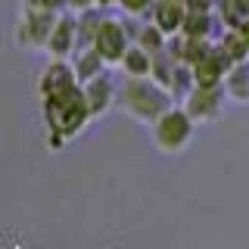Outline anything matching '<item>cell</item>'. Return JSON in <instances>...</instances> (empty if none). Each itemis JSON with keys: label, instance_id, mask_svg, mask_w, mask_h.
I'll return each instance as SVG.
<instances>
[{"label": "cell", "instance_id": "1", "mask_svg": "<svg viewBox=\"0 0 249 249\" xmlns=\"http://www.w3.org/2000/svg\"><path fill=\"white\" fill-rule=\"evenodd\" d=\"M44 119H47V131H50V146L56 150L66 140H72L75 134H81L84 124L90 122V109L84 100L81 84L56 93V97L44 100Z\"/></svg>", "mask_w": 249, "mask_h": 249}, {"label": "cell", "instance_id": "2", "mask_svg": "<svg viewBox=\"0 0 249 249\" xmlns=\"http://www.w3.org/2000/svg\"><path fill=\"white\" fill-rule=\"evenodd\" d=\"M115 103H119L131 119L153 124L165 109L175 106V97H171L168 88H162L153 78H124L119 88H115Z\"/></svg>", "mask_w": 249, "mask_h": 249}, {"label": "cell", "instance_id": "3", "mask_svg": "<svg viewBox=\"0 0 249 249\" xmlns=\"http://www.w3.org/2000/svg\"><path fill=\"white\" fill-rule=\"evenodd\" d=\"M150 137L156 143V150L162 153H181L193 137V119L187 115V109L171 106L150 124Z\"/></svg>", "mask_w": 249, "mask_h": 249}, {"label": "cell", "instance_id": "4", "mask_svg": "<svg viewBox=\"0 0 249 249\" xmlns=\"http://www.w3.org/2000/svg\"><path fill=\"white\" fill-rule=\"evenodd\" d=\"M59 13H62V10H59ZM53 22H56V10L25 3L22 19H19V25H16V41H19L22 47H41V50H44L47 37H50Z\"/></svg>", "mask_w": 249, "mask_h": 249}, {"label": "cell", "instance_id": "5", "mask_svg": "<svg viewBox=\"0 0 249 249\" xmlns=\"http://www.w3.org/2000/svg\"><path fill=\"white\" fill-rule=\"evenodd\" d=\"M93 50L103 56L106 66H119L122 56H124V50L131 47V31L128 25H124L122 19H112V16H106L103 22H100V28H97V37H93Z\"/></svg>", "mask_w": 249, "mask_h": 249}, {"label": "cell", "instance_id": "6", "mask_svg": "<svg viewBox=\"0 0 249 249\" xmlns=\"http://www.w3.org/2000/svg\"><path fill=\"white\" fill-rule=\"evenodd\" d=\"M44 50L50 53V59H69L78 50V19L72 10L56 13V22L50 28V37H47Z\"/></svg>", "mask_w": 249, "mask_h": 249}, {"label": "cell", "instance_id": "7", "mask_svg": "<svg viewBox=\"0 0 249 249\" xmlns=\"http://www.w3.org/2000/svg\"><path fill=\"white\" fill-rule=\"evenodd\" d=\"M221 103H224V90L221 84L215 88H202V84H193V90L184 97V109L193 122L196 119H218L221 112Z\"/></svg>", "mask_w": 249, "mask_h": 249}, {"label": "cell", "instance_id": "8", "mask_svg": "<svg viewBox=\"0 0 249 249\" xmlns=\"http://www.w3.org/2000/svg\"><path fill=\"white\" fill-rule=\"evenodd\" d=\"M75 84H78V78H75V69H72V62H69V59H50V62L44 66L41 78H37V90H41V100L56 97V93L69 90V88H75Z\"/></svg>", "mask_w": 249, "mask_h": 249}, {"label": "cell", "instance_id": "9", "mask_svg": "<svg viewBox=\"0 0 249 249\" xmlns=\"http://www.w3.org/2000/svg\"><path fill=\"white\" fill-rule=\"evenodd\" d=\"M184 16H187L184 0H156V3L150 6V22H153V25L159 28L165 37L181 35Z\"/></svg>", "mask_w": 249, "mask_h": 249}, {"label": "cell", "instance_id": "10", "mask_svg": "<svg viewBox=\"0 0 249 249\" xmlns=\"http://www.w3.org/2000/svg\"><path fill=\"white\" fill-rule=\"evenodd\" d=\"M115 88H119V84H112V78H109L106 72L81 84L84 100H88V109H90V119H100V115L115 103Z\"/></svg>", "mask_w": 249, "mask_h": 249}, {"label": "cell", "instance_id": "11", "mask_svg": "<svg viewBox=\"0 0 249 249\" xmlns=\"http://www.w3.org/2000/svg\"><path fill=\"white\" fill-rule=\"evenodd\" d=\"M72 69H75L78 84H84V81H90V78L103 75L106 72V62H103V56H100L93 47H81V50L72 53Z\"/></svg>", "mask_w": 249, "mask_h": 249}, {"label": "cell", "instance_id": "12", "mask_svg": "<svg viewBox=\"0 0 249 249\" xmlns=\"http://www.w3.org/2000/svg\"><path fill=\"white\" fill-rule=\"evenodd\" d=\"M122 72L124 78H150L153 72V53H146L143 47H137V44H131L128 50H124V56H122Z\"/></svg>", "mask_w": 249, "mask_h": 249}, {"label": "cell", "instance_id": "13", "mask_svg": "<svg viewBox=\"0 0 249 249\" xmlns=\"http://www.w3.org/2000/svg\"><path fill=\"white\" fill-rule=\"evenodd\" d=\"M209 13H193V10H187L184 16V25H181V35L184 37H196V41H206V35H209Z\"/></svg>", "mask_w": 249, "mask_h": 249}, {"label": "cell", "instance_id": "14", "mask_svg": "<svg viewBox=\"0 0 249 249\" xmlns=\"http://www.w3.org/2000/svg\"><path fill=\"white\" fill-rule=\"evenodd\" d=\"M134 44H137V47H143L146 53H159V50H165V44H168V41H165V35H162V31L156 28L153 22H146V25L137 31Z\"/></svg>", "mask_w": 249, "mask_h": 249}, {"label": "cell", "instance_id": "15", "mask_svg": "<svg viewBox=\"0 0 249 249\" xmlns=\"http://www.w3.org/2000/svg\"><path fill=\"white\" fill-rule=\"evenodd\" d=\"M221 16L231 28H240L249 19V0H221Z\"/></svg>", "mask_w": 249, "mask_h": 249}, {"label": "cell", "instance_id": "16", "mask_svg": "<svg viewBox=\"0 0 249 249\" xmlns=\"http://www.w3.org/2000/svg\"><path fill=\"white\" fill-rule=\"evenodd\" d=\"M228 93L237 100H249V72H240V69H233L228 75Z\"/></svg>", "mask_w": 249, "mask_h": 249}, {"label": "cell", "instance_id": "17", "mask_svg": "<svg viewBox=\"0 0 249 249\" xmlns=\"http://www.w3.org/2000/svg\"><path fill=\"white\" fill-rule=\"evenodd\" d=\"M153 3H156V0H115V6H119L122 13H128V16H143V13H150Z\"/></svg>", "mask_w": 249, "mask_h": 249}, {"label": "cell", "instance_id": "18", "mask_svg": "<svg viewBox=\"0 0 249 249\" xmlns=\"http://www.w3.org/2000/svg\"><path fill=\"white\" fill-rule=\"evenodd\" d=\"M184 6H187V10H193V13H209L212 0H184Z\"/></svg>", "mask_w": 249, "mask_h": 249}, {"label": "cell", "instance_id": "19", "mask_svg": "<svg viewBox=\"0 0 249 249\" xmlns=\"http://www.w3.org/2000/svg\"><path fill=\"white\" fill-rule=\"evenodd\" d=\"M97 6H115V0H97Z\"/></svg>", "mask_w": 249, "mask_h": 249}, {"label": "cell", "instance_id": "20", "mask_svg": "<svg viewBox=\"0 0 249 249\" xmlns=\"http://www.w3.org/2000/svg\"><path fill=\"white\" fill-rule=\"evenodd\" d=\"M25 3H37V0H25Z\"/></svg>", "mask_w": 249, "mask_h": 249}]
</instances>
